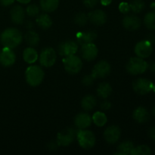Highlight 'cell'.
Listing matches in <instances>:
<instances>
[{"mask_svg": "<svg viewBox=\"0 0 155 155\" xmlns=\"http://www.w3.org/2000/svg\"><path fill=\"white\" fill-rule=\"evenodd\" d=\"M123 26L127 30H136L141 27V20L135 15H127L123 19Z\"/></svg>", "mask_w": 155, "mask_h": 155, "instance_id": "cell-17", "label": "cell"}, {"mask_svg": "<svg viewBox=\"0 0 155 155\" xmlns=\"http://www.w3.org/2000/svg\"><path fill=\"white\" fill-rule=\"evenodd\" d=\"M45 77V73L40 66L31 65L25 71L26 81L30 86H37L42 83Z\"/></svg>", "mask_w": 155, "mask_h": 155, "instance_id": "cell-2", "label": "cell"}, {"mask_svg": "<svg viewBox=\"0 0 155 155\" xmlns=\"http://www.w3.org/2000/svg\"><path fill=\"white\" fill-rule=\"evenodd\" d=\"M153 112H154V116H155V107H154V110H153Z\"/></svg>", "mask_w": 155, "mask_h": 155, "instance_id": "cell-46", "label": "cell"}, {"mask_svg": "<svg viewBox=\"0 0 155 155\" xmlns=\"http://www.w3.org/2000/svg\"><path fill=\"white\" fill-rule=\"evenodd\" d=\"M99 0H83V4L89 8H93L98 3Z\"/></svg>", "mask_w": 155, "mask_h": 155, "instance_id": "cell-36", "label": "cell"}, {"mask_svg": "<svg viewBox=\"0 0 155 155\" xmlns=\"http://www.w3.org/2000/svg\"><path fill=\"white\" fill-rule=\"evenodd\" d=\"M11 20L16 24H21L25 18V11L21 5H15L10 11Z\"/></svg>", "mask_w": 155, "mask_h": 155, "instance_id": "cell-19", "label": "cell"}, {"mask_svg": "<svg viewBox=\"0 0 155 155\" xmlns=\"http://www.w3.org/2000/svg\"><path fill=\"white\" fill-rule=\"evenodd\" d=\"M18 2L21 3V4H28L31 2V0H17Z\"/></svg>", "mask_w": 155, "mask_h": 155, "instance_id": "cell-43", "label": "cell"}, {"mask_svg": "<svg viewBox=\"0 0 155 155\" xmlns=\"http://www.w3.org/2000/svg\"><path fill=\"white\" fill-rule=\"evenodd\" d=\"M96 105V98L92 95H88L82 99L81 106L83 110L89 111L92 110Z\"/></svg>", "mask_w": 155, "mask_h": 155, "instance_id": "cell-26", "label": "cell"}, {"mask_svg": "<svg viewBox=\"0 0 155 155\" xmlns=\"http://www.w3.org/2000/svg\"><path fill=\"white\" fill-rule=\"evenodd\" d=\"M149 68L150 70H151V71L155 73V62H153V63H151V64H150Z\"/></svg>", "mask_w": 155, "mask_h": 155, "instance_id": "cell-42", "label": "cell"}, {"mask_svg": "<svg viewBox=\"0 0 155 155\" xmlns=\"http://www.w3.org/2000/svg\"><path fill=\"white\" fill-rule=\"evenodd\" d=\"M153 51L151 42L148 40H142L138 42L135 46V53L137 57L146 58L149 57Z\"/></svg>", "mask_w": 155, "mask_h": 155, "instance_id": "cell-10", "label": "cell"}, {"mask_svg": "<svg viewBox=\"0 0 155 155\" xmlns=\"http://www.w3.org/2000/svg\"><path fill=\"white\" fill-rule=\"evenodd\" d=\"M58 146L59 145L58 144L57 141H53V142H51L48 145V148H49V150H51V151H54V150L57 149Z\"/></svg>", "mask_w": 155, "mask_h": 155, "instance_id": "cell-38", "label": "cell"}, {"mask_svg": "<svg viewBox=\"0 0 155 155\" xmlns=\"http://www.w3.org/2000/svg\"><path fill=\"white\" fill-rule=\"evenodd\" d=\"M133 90L140 95H145L149 93L153 89V83L145 78H139L133 83Z\"/></svg>", "mask_w": 155, "mask_h": 155, "instance_id": "cell-8", "label": "cell"}, {"mask_svg": "<svg viewBox=\"0 0 155 155\" xmlns=\"http://www.w3.org/2000/svg\"><path fill=\"white\" fill-rule=\"evenodd\" d=\"M63 64L65 71L70 74H78L83 68V61L75 54L65 57L63 59Z\"/></svg>", "mask_w": 155, "mask_h": 155, "instance_id": "cell-5", "label": "cell"}, {"mask_svg": "<svg viewBox=\"0 0 155 155\" xmlns=\"http://www.w3.org/2000/svg\"><path fill=\"white\" fill-rule=\"evenodd\" d=\"M22 33L16 28H8L2 33L0 40L4 47L9 48H16L22 42Z\"/></svg>", "mask_w": 155, "mask_h": 155, "instance_id": "cell-1", "label": "cell"}, {"mask_svg": "<svg viewBox=\"0 0 155 155\" xmlns=\"http://www.w3.org/2000/svg\"><path fill=\"white\" fill-rule=\"evenodd\" d=\"M27 27L28 29H31L32 27H33V24H32L31 21H28L27 24Z\"/></svg>", "mask_w": 155, "mask_h": 155, "instance_id": "cell-44", "label": "cell"}, {"mask_svg": "<svg viewBox=\"0 0 155 155\" xmlns=\"http://www.w3.org/2000/svg\"><path fill=\"white\" fill-rule=\"evenodd\" d=\"M130 10L134 13H140L145 8V2L143 0H133L130 4Z\"/></svg>", "mask_w": 155, "mask_h": 155, "instance_id": "cell-31", "label": "cell"}, {"mask_svg": "<svg viewBox=\"0 0 155 155\" xmlns=\"http://www.w3.org/2000/svg\"><path fill=\"white\" fill-rule=\"evenodd\" d=\"M77 139L80 146L85 150H89L93 148L96 141L94 133L85 129L78 130Z\"/></svg>", "mask_w": 155, "mask_h": 155, "instance_id": "cell-4", "label": "cell"}, {"mask_svg": "<svg viewBox=\"0 0 155 155\" xmlns=\"http://www.w3.org/2000/svg\"><path fill=\"white\" fill-rule=\"evenodd\" d=\"M133 117L139 124L145 123L150 119V114L148 110L144 107H139L133 111Z\"/></svg>", "mask_w": 155, "mask_h": 155, "instance_id": "cell-20", "label": "cell"}, {"mask_svg": "<svg viewBox=\"0 0 155 155\" xmlns=\"http://www.w3.org/2000/svg\"><path fill=\"white\" fill-rule=\"evenodd\" d=\"M88 21V15H86L85 13H78L74 18V22L76 24L83 27L87 24Z\"/></svg>", "mask_w": 155, "mask_h": 155, "instance_id": "cell-32", "label": "cell"}, {"mask_svg": "<svg viewBox=\"0 0 155 155\" xmlns=\"http://www.w3.org/2000/svg\"><path fill=\"white\" fill-rule=\"evenodd\" d=\"M77 42L80 45H83L87 43H92L96 39L97 33L95 31H81L77 33Z\"/></svg>", "mask_w": 155, "mask_h": 155, "instance_id": "cell-16", "label": "cell"}, {"mask_svg": "<svg viewBox=\"0 0 155 155\" xmlns=\"http://www.w3.org/2000/svg\"><path fill=\"white\" fill-rule=\"evenodd\" d=\"M38 57L39 55H38L37 51L33 47H28L25 48L23 52V58L25 61V62L30 64L35 63L37 61Z\"/></svg>", "mask_w": 155, "mask_h": 155, "instance_id": "cell-22", "label": "cell"}, {"mask_svg": "<svg viewBox=\"0 0 155 155\" xmlns=\"http://www.w3.org/2000/svg\"><path fill=\"white\" fill-rule=\"evenodd\" d=\"M25 40L29 45L33 47L36 46L39 43L40 38L36 32L30 30L25 34Z\"/></svg>", "mask_w": 155, "mask_h": 155, "instance_id": "cell-27", "label": "cell"}, {"mask_svg": "<svg viewBox=\"0 0 155 155\" xmlns=\"http://www.w3.org/2000/svg\"><path fill=\"white\" fill-rule=\"evenodd\" d=\"M126 68L129 74L132 75H139L142 74L148 68V64L144 60V58L139 57L131 58L127 62Z\"/></svg>", "mask_w": 155, "mask_h": 155, "instance_id": "cell-3", "label": "cell"}, {"mask_svg": "<svg viewBox=\"0 0 155 155\" xmlns=\"http://www.w3.org/2000/svg\"><path fill=\"white\" fill-rule=\"evenodd\" d=\"M59 0H40V6L45 12H53L58 8Z\"/></svg>", "mask_w": 155, "mask_h": 155, "instance_id": "cell-24", "label": "cell"}, {"mask_svg": "<svg viewBox=\"0 0 155 155\" xmlns=\"http://www.w3.org/2000/svg\"><path fill=\"white\" fill-rule=\"evenodd\" d=\"M92 122V117L87 113H80L74 119V124L80 130H84L90 127Z\"/></svg>", "mask_w": 155, "mask_h": 155, "instance_id": "cell-18", "label": "cell"}, {"mask_svg": "<svg viewBox=\"0 0 155 155\" xmlns=\"http://www.w3.org/2000/svg\"><path fill=\"white\" fill-rule=\"evenodd\" d=\"M148 136L153 140H155V127H151L148 131Z\"/></svg>", "mask_w": 155, "mask_h": 155, "instance_id": "cell-40", "label": "cell"}, {"mask_svg": "<svg viewBox=\"0 0 155 155\" xmlns=\"http://www.w3.org/2000/svg\"><path fill=\"white\" fill-rule=\"evenodd\" d=\"M95 78L93 77V76L91 74V75H86L82 80V83H83V85L86 86H92L93 84V82Z\"/></svg>", "mask_w": 155, "mask_h": 155, "instance_id": "cell-34", "label": "cell"}, {"mask_svg": "<svg viewBox=\"0 0 155 155\" xmlns=\"http://www.w3.org/2000/svg\"><path fill=\"white\" fill-rule=\"evenodd\" d=\"M98 48L93 42L82 45L81 55L84 60L88 61L94 60L98 55Z\"/></svg>", "mask_w": 155, "mask_h": 155, "instance_id": "cell-13", "label": "cell"}, {"mask_svg": "<svg viewBox=\"0 0 155 155\" xmlns=\"http://www.w3.org/2000/svg\"><path fill=\"white\" fill-rule=\"evenodd\" d=\"M77 50H78L77 43L73 40L64 41L58 45L59 54L64 57L75 54Z\"/></svg>", "mask_w": 155, "mask_h": 155, "instance_id": "cell-11", "label": "cell"}, {"mask_svg": "<svg viewBox=\"0 0 155 155\" xmlns=\"http://www.w3.org/2000/svg\"><path fill=\"white\" fill-rule=\"evenodd\" d=\"M101 5L104 6H107L112 2V0H100Z\"/></svg>", "mask_w": 155, "mask_h": 155, "instance_id": "cell-41", "label": "cell"}, {"mask_svg": "<svg viewBox=\"0 0 155 155\" xmlns=\"http://www.w3.org/2000/svg\"><path fill=\"white\" fill-rule=\"evenodd\" d=\"M121 135V131L120 127L117 126H110L108 127L104 133V137L106 142L109 144H114L118 142Z\"/></svg>", "mask_w": 155, "mask_h": 155, "instance_id": "cell-12", "label": "cell"}, {"mask_svg": "<svg viewBox=\"0 0 155 155\" xmlns=\"http://www.w3.org/2000/svg\"><path fill=\"white\" fill-rule=\"evenodd\" d=\"M88 19L92 24L97 26H101L105 24L107 17L104 11L97 9V10H93L89 12L88 15Z\"/></svg>", "mask_w": 155, "mask_h": 155, "instance_id": "cell-15", "label": "cell"}, {"mask_svg": "<svg viewBox=\"0 0 155 155\" xmlns=\"http://www.w3.org/2000/svg\"><path fill=\"white\" fill-rule=\"evenodd\" d=\"M77 133H78V130L76 129L72 128V127L67 128L66 130L58 133L56 141L59 146H68L73 143L75 140Z\"/></svg>", "mask_w": 155, "mask_h": 155, "instance_id": "cell-6", "label": "cell"}, {"mask_svg": "<svg viewBox=\"0 0 155 155\" xmlns=\"http://www.w3.org/2000/svg\"><path fill=\"white\" fill-rule=\"evenodd\" d=\"M151 154V148L145 145L134 147V148L132 150L131 153H130L131 155H150Z\"/></svg>", "mask_w": 155, "mask_h": 155, "instance_id": "cell-30", "label": "cell"}, {"mask_svg": "<svg viewBox=\"0 0 155 155\" xmlns=\"http://www.w3.org/2000/svg\"><path fill=\"white\" fill-rule=\"evenodd\" d=\"M112 93V87L107 83H101L97 88V95L103 99L108 98Z\"/></svg>", "mask_w": 155, "mask_h": 155, "instance_id": "cell-23", "label": "cell"}, {"mask_svg": "<svg viewBox=\"0 0 155 155\" xmlns=\"http://www.w3.org/2000/svg\"><path fill=\"white\" fill-rule=\"evenodd\" d=\"M144 23L148 29L155 30V11L150 12L145 15Z\"/></svg>", "mask_w": 155, "mask_h": 155, "instance_id": "cell-29", "label": "cell"}, {"mask_svg": "<svg viewBox=\"0 0 155 155\" xmlns=\"http://www.w3.org/2000/svg\"><path fill=\"white\" fill-rule=\"evenodd\" d=\"M134 144L131 141H125L120 144L117 147V152L114 153V154L119 155H127L130 154L132 150L134 148Z\"/></svg>", "mask_w": 155, "mask_h": 155, "instance_id": "cell-25", "label": "cell"}, {"mask_svg": "<svg viewBox=\"0 0 155 155\" xmlns=\"http://www.w3.org/2000/svg\"><path fill=\"white\" fill-rule=\"evenodd\" d=\"M110 107H111V104H110V101H107V100H104V101H103L102 102H101V105H100L101 109H102V110H108V109L110 108Z\"/></svg>", "mask_w": 155, "mask_h": 155, "instance_id": "cell-37", "label": "cell"}, {"mask_svg": "<svg viewBox=\"0 0 155 155\" xmlns=\"http://www.w3.org/2000/svg\"><path fill=\"white\" fill-rule=\"evenodd\" d=\"M15 1V0H0V3H1L2 5L7 7V6H9L13 4Z\"/></svg>", "mask_w": 155, "mask_h": 155, "instance_id": "cell-39", "label": "cell"}, {"mask_svg": "<svg viewBox=\"0 0 155 155\" xmlns=\"http://www.w3.org/2000/svg\"><path fill=\"white\" fill-rule=\"evenodd\" d=\"M26 14L30 17H36L39 14V8L35 4L30 5L26 8Z\"/></svg>", "mask_w": 155, "mask_h": 155, "instance_id": "cell-33", "label": "cell"}, {"mask_svg": "<svg viewBox=\"0 0 155 155\" xmlns=\"http://www.w3.org/2000/svg\"><path fill=\"white\" fill-rule=\"evenodd\" d=\"M152 90L154 91V92H155V83H154V84H153V89H152Z\"/></svg>", "mask_w": 155, "mask_h": 155, "instance_id": "cell-45", "label": "cell"}, {"mask_svg": "<svg viewBox=\"0 0 155 155\" xmlns=\"http://www.w3.org/2000/svg\"><path fill=\"white\" fill-rule=\"evenodd\" d=\"M16 61L15 53L12 48L5 47L0 52V63L4 67L12 66Z\"/></svg>", "mask_w": 155, "mask_h": 155, "instance_id": "cell-14", "label": "cell"}, {"mask_svg": "<svg viewBox=\"0 0 155 155\" xmlns=\"http://www.w3.org/2000/svg\"><path fill=\"white\" fill-rule=\"evenodd\" d=\"M119 10L123 14L128 13L130 11V4L127 2H121L119 5Z\"/></svg>", "mask_w": 155, "mask_h": 155, "instance_id": "cell-35", "label": "cell"}, {"mask_svg": "<svg viewBox=\"0 0 155 155\" xmlns=\"http://www.w3.org/2000/svg\"><path fill=\"white\" fill-rule=\"evenodd\" d=\"M92 120L94 124L98 127H104L107 122V117L105 114L102 113L101 111L95 112L93 116H92Z\"/></svg>", "mask_w": 155, "mask_h": 155, "instance_id": "cell-28", "label": "cell"}, {"mask_svg": "<svg viewBox=\"0 0 155 155\" xmlns=\"http://www.w3.org/2000/svg\"><path fill=\"white\" fill-rule=\"evenodd\" d=\"M39 63L42 67L50 68L55 64L57 54L55 51L51 47L45 48L42 50L39 55Z\"/></svg>", "mask_w": 155, "mask_h": 155, "instance_id": "cell-7", "label": "cell"}, {"mask_svg": "<svg viewBox=\"0 0 155 155\" xmlns=\"http://www.w3.org/2000/svg\"><path fill=\"white\" fill-rule=\"evenodd\" d=\"M36 22L39 27L43 30L49 29L52 26L53 21L51 17L47 14H41L36 16Z\"/></svg>", "mask_w": 155, "mask_h": 155, "instance_id": "cell-21", "label": "cell"}, {"mask_svg": "<svg viewBox=\"0 0 155 155\" xmlns=\"http://www.w3.org/2000/svg\"><path fill=\"white\" fill-rule=\"evenodd\" d=\"M110 65L106 61H100L94 66L92 71V75L95 79L105 78L110 72Z\"/></svg>", "mask_w": 155, "mask_h": 155, "instance_id": "cell-9", "label": "cell"}]
</instances>
